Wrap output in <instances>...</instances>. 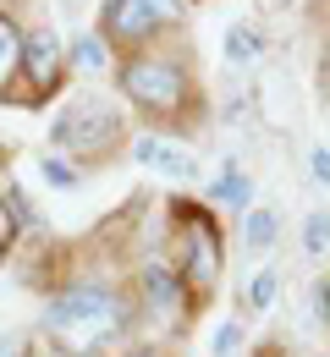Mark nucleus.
I'll return each mask as SVG.
<instances>
[{
  "label": "nucleus",
  "mask_w": 330,
  "mask_h": 357,
  "mask_svg": "<svg viewBox=\"0 0 330 357\" xmlns=\"http://www.w3.org/2000/svg\"><path fill=\"white\" fill-rule=\"evenodd\" d=\"M127 297H133V308H138V330H149V335H177V330H188V319L198 313L193 297H188V286H182V275H177V264L165 259V236L149 242L143 225H138V236H133Z\"/></svg>",
  "instance_id": "nucleus-5"
},
{
  "label": "nucleus",
  "mask_w": 330,
  "mask_h": 357,
  "mask_svg": "<svg viewBox=\"0 0 330 357\" xmlns=\"http://www.w3.org/2000/svg\"><path fill=\"white\" fill-rule=\"evenodd\" d=\"M66 61H72V72L77 77H99V72H116V50L99 39V28H89V33H77L72 45H66Z\"/></svg>",
  "instance_id": "nucleus-11"
},
{
  "label": "nucleus",
  "mask_w": 330,
  "mask_h": 357,
  "mask_svg": "<svg viewBox=\"0 0 330 357\" xmlns=\"http://www.w3.org/2000/svg\"><path fill=\"white\" fill-rule=\"evenodd\" d=\"M276 242H281V215L270 204H253L242 215V253L248 259H264V253H276Z\"/></svg>",
  "instance_id": "nucleus-10"
},
{
  "label": "nucleus",
  "mask_w": 330,
  "mask_h": 357,
  "mask_svg": "<svg viewBox=\"0 0 330 357\" xmlns=\"http://www.w3.org/2000/svg\"><path fill=\"white\" fill-rule=\"evenodd\" d=\"M94 28L116 55H133L160 39H177L188 28V0H105Z\"/></svg>",
  "instance_id": "nucleus-6"
},
{
  "label": "nucleus",
  "mask_w": 330,
  "mask_h": 357,
  "mask_svg": "<svg viewBox=\"0 0 330 357\" xmlns=\"http://www.w3.org/2000/svg\"><path fill=\"white\" fill-rule=\"evenodd\" d=\"M39 176H45L55 192H72V187H83V176H89V171H83L77 160H66V154L45 149V154H39Z\"/></svg>",
  "instance_id": "nucleus-14"
},
{
  "label": "nucleus",
  "mask_w": 330,
  "mask_h": 357,
  "mask_svg": "<svg viewBox=\"0 0 330 357\" xmlns=\"http://www.w3.org/2000/svg\"><path fill=\"white\" fill-rule=\"evenodd\" d=\"M116 357H171V352H165L160 341H133V347H121Z\"/></svg>",
  "instance_id": "nucleus-20"
},
{
  "label": "nucleus",
  "mask_w": 330,
  "mask_h": 357,
  "mask_svg": "<svg viewBox=\"0 0 330 357\" xmlns=\"http://www.w3.org/2000/svg\"><path fill=\"white\" fill-rule=\"evenodd\" d=\"M116 93L121 105L143 116L154 132H182L198 121L204 110V89H198V72H193L188 39H160L149 50H133L116 61Z\"/></svg>",
  "instance_id": "nucleus-2"
},
{
  "label": "nucleus",
  "mask_w": 330,
  "mask_h": 357,
  "mask_svg": "<svg viewBox=\"0 0 330 357\" xmlns=\"http://www.w3.org/2000/svg\"><path fill=\"white\" fill-rule=\"evenodd\" d=\"M308 176L314 187H330V149H308Z\"/></svg>",
  "instance_id": "nucleus-19"
},
{
  "label": "nucleus",
  "mask_w": 330,
  "mask_h": 357,
  "mask_svg": "<svg viewBox=\"0 0 330 357\" xmlns=\"http://www.w3.org/2000/svg\"><path fill=\"white\" fill-rule=\"evenodd\" d=\"M220 55H226V66H232V72H253V66H264L270 39H264V28H259V22H232V28H226V39H220Z\"/></svg>",
  "instance_id": "nucleus-9"
},
{
  "label": "nucleus",
  "mask_w": 330,
  "mask_h": 357,
  "mask_svg": "<svg viewBox=\"0 0 330 357\" xmlns=\"http://www.w3.org/2000/svg\"><path fill=\"white\" fill-rule=\"evenodd\" d=\"M253 6H259V17H281L292 0H253Z\"/></svg>",
  "instance_id": "nucleus-23"
},
{
  "label": "nucleus",
  "mask_w": 330,
  "mask_h": 357,
  "mask_svg": "<svg viewBox=\"0 0 330 357\" xmlns=\"http://www.w3.org/2000/svg\"><path fill=\"white\" fill-rule=\"evenodd\" d=\"M303 253H308V259H325L330 253V215L325 209H314V215L303 220Z\"/></svg>",
  "instance_id": "nucleus-17"
},
{
  "label": "nucleus",
  "mask_w": 330,
  "mask_h": 357,
  "mask_svg": "<svg viewBox=\"0 0 330 357\" xmlns=\"http://www.w3.org/2000/svg\"><path fill=\"white\" fill-rule=\"evenodd\" d=\"M72 61H66V39L50 22H28L22 28V77H17V105H45L66 89Z\"/></svg>",
  "instance_id": "nucleus-7"
},
{
  "label": "nucleus",
  "mask_w": 330,
  "mask_h": 357,
  "mask_svg": "<svg viewBox=\"0 0 330 357\" xmlns=\"http://www.w3.org/2000/svg\"><path fill=\"white\" fill-rule=\"evenodd\" d=\"M22 231H28V225H22V215H17V204L0 192V259H11V248L22 242Z\"/></svg>",
  "instance_id": "nucleus-18"
},
{
  "label": "nucleus",
  "mask_w": 330,
  "mask_h": 357,
  "mask_svg": "<svg viewBox=\"0 0 330 357\" xmlns=\"http://www.w3.org/2000/svg\"><path fill=\"white\" fill-rule=\"evenodd\" d=\"M314 313H320V319L330 324V275L320 280V286H314Z\"/></svg>",
  "instance_id": "nucleus-21"
},
{
  "label": "nucleus",
  "mask_w": 330,
  "mask_h": 357,
  "mask_svg": "<svg viewBox=\"0 0 330 357\" xmlns=\"http://www.w3.org/2000/svg\"><path fill=\"white\" fill-rule=\"evenodd\" d=\"M127 143H133L127 105H116L110 93H72V99L50 116V149L66 154V160H77L83 171L110 165Z\"/></svg>",
  "instance_id": "nucleus-4"
},
{
  "label": "nucleus",
  "mask_w": 330,
  "mask_h": 357,
  "mask_svg": "<svg viewBox=\"0 0 330 357\" xmlns=\"http://www.w3.org/2000/svg\"><path fill=\"white\" fill-rule=\"evenodd\" d=\"M0 357H28V341H22V335H6V341H0Z\"/></svg>",
  "instance_id": "nucleus-22"
},
{
  "label": "nucleus",
  "mask_w": 330,
  "mask_h": 357,
  "mask_svg": "<svg viewBox=\"0 0 330 357\" xmlns=\"http://www.w3.org/2000/svg\"><path fill=\"white\" fill-rule=\"evenodd\" d=\"M165 259L177 264L193 308H209L226 280V231L215 220V209H198L193 198H171L165 204Z\"/></svg>",
  "instance_id": "nucleus-3"
},
{
  "label": "nucleus",
  "mask_w": 330,
  "mask_h": 357,
  "mask_svg": "<svg viewBox=\"0 0 330 357\" xmlns=\"http://www.w3.org/2000/svg\"><path fill=\"white\" fill-rule=\"evenodd\" d=\"M17 77H22V22L0 6V99L17 93Z\"/></svg>",
  "instance_id": "nucleus-12"
},
{
  "label": "nucleus",
  "mask_w": 330,
  "mask_h": 357,
  "mask_svg": "<svg viewBox=\"0 0 330 357\" xmlns=\"http://www.w3.org/2000/svg\"><path fill=\"white\" fill-rule=\"evenodd\" d=\"M50 357H116L138 335V308L127 297V280H89L72 275L45 297L39 319Z\"/></svg>",
  "instance_id": "nucleus-1"
},
{
  "label": "nucleus",
  "mask_w": 330,
  "mask_h": 357,
  "mask_svg": "<svg viewBox=\"0 0 330 357\" xmlns=\"http://www.w3.org/2000/svg\"><path fill=\"white\" fill-rule=\"evenodd\" d=\"M127 154L138 160L143 171H154V176L165 181H198V154H193L188 143H177L171 132H133V143H127Z\"/></svg>",
  "instance_id": "nucleus-8"
},
{
  "label": "nucleus",
  "mask_w": 330,
  "mask_h": 357,
  "mask_svg": "<svg viewBox=\"0 0 330 357\" xmlns=\"http://www.w3.org/2000/svg\"><path fill=\"white\" fill-rule=\"evenodd\" d=\"M209 204L215 209H237V215H248L253 209V176L242 171V165H220V176L209 181Z\"/></svg>",
  "instance_id": "nucleus-13"
},
{
  "label": "nucleus",
  "mask_w": 330,
  "mask_h": 357,
  "mask_svg": "<svg viewBox=\"0 0 330 357\" xmlns=\"http://www.w3.org/2000/svg\"><path fill=\"white\" fill-rule=\"evenodd\" d=\"M281 291V264H259V275L248 280V313H270Z\"/></svg>",
  "instance_id": "nucleus-15"
},
{
  "label": "nucleus",
  "mask_w": 330,
  "mask_h": 357,
  "mask_svg": "<svg viewBox=\"0 0 330 357\" xmlns=\"http://www.w3.org/2000/svg\"><path fill=\"white\" fill-rule=\"evenodd\" d=\"M242 341H248L242 319H220L215 335H209V357H237V352H242Z\"/></svg>",
  "instance_id": "nucleus-16"
}]
</instances>
